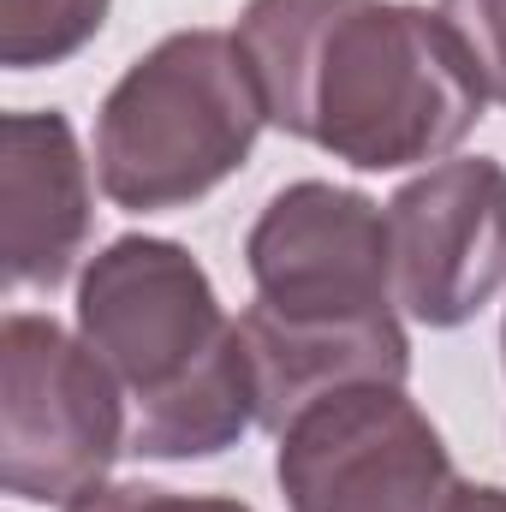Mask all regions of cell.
Instances as JSON below:
<instances>
[{
    "instance_id": "7c38bea8",
    "label": "cell",
    "mask_w": 506,
    "mask_h": 512,
    "mask_svg": "<svg viewBox=\"0 0 506 512\" xmlns=\"http://www.w3.org/2000/svg\"><path fill=\"white\" fill-rule=\"evenodd\" d=\"M66 512H256L233 495H179V489H149V483H96Z\"/></svg>"
},
{
    "instance_id": "5b68a950",
    "label": "cell",
    "mask_w": 506,
    "mask_h": 512,
    "mask_svg": "<svg viewBox=\"0 0 506 512\" xmlns=\"http://www.w3.org/2000/svg\"><path fill=\"white\" fill-rule=\"evenodd\" d=\"M274 441V477L292 512H453L465 489L429 411L387 382L304 405Z\"/></svg>"
},
{
    "instance_id": "9c48e42d",
    "label": "cell",
    "mask_w": 506,
    "mask_h": 512,
    "mask_svg": "<svg viewBox=\"0 0 506 512\" xmlns=\"http://www.w3.org/2000/svg\"><path fill=\"white\" fill-rule=\"evenodd\" d=\"M239 340L251 358V387H256V423L268 435H280L304 405L340 393V387L411 382V340L393 322H280L262 304L239 316Z\"/></svg>"
},
{
    "instance_id": "8992f818",
    "label": "cell",
    "mask_w": 506,
    "mask_h": 512,
    "mask_svg": "<svg viewBox=\"0 0 506 512\" xmlns=\"http://www.w3.org/2000/svg\"><path fill=\"white\" fill-rule=\"evenodd\" d=\"M256 304L280 322H393V251L387 209L328 179L274 191L245 239Z\"/></svg>"
},
{
    "instance_id": "8fae6325",
    "label": "cell",
    "mask_w": 506,
    "mask_h": 512,
    "mask_svg": "<svg viewBox=\"0 0 506 512\" xmlns=\"http://www.w3.org/2000/svg\"><path fill=\"white\" fill-rule=\"evenodd\" d=\"M435 12H441L447 30L465 42L483 96L506 108V0H441Z\"/></svg>"
},
{
    "instance_id": "277c9868",
    "label": "cell",
    "mask_w": 506,
    "mask_h": 512,
    "mask_svg": "<svg viewBox=\"0 0 506 512\" xmlns=\"http://www.w3.org/2000/svg\"><path fill=\"white\" fill-rule=\"evenodd\" d=\"M120 376L54 316L0 322V489L36 507H72L108 483L131 441Z\"/></svg>"
},
{
    "instance_id": "7a4b0ae2",
    "label": "cell",
    "mask_w": 506,
    "mask_h": 512,
    "mask_svg": "<svg viewBox=\"0 0 506 512\" xmlns=\"http://www.w3.org/2000/svg\"><path fill=\"white\" fill-rule=\"evenodd\" d=\"M78 334L131 399L137 459H215L256 423L251 358L215 280L173 239L120 233L78 280Z\"/></svg>"
},
{
    "instance_id": "3957f363",
    "label": "cell",
    "mask_w": 506,
    "mask_h": 512,
    "mask_svg": "<svg viewBox=\"0 0 506 512\" xmlns=\"http://www.w3.org/2000/svg\"><path fill=\"white\" fill-rule=\"evenodd\" d=\"M268 126L233 30H173L137 54L96 114V179L126 215L191 209L251 161Z\"/></svg>"
},
{
    "instance_id": "6da1fadb",
    "label": "cell",
    "mask_w": 506,
    "mask_h": 512,
    "mask_svg": "<svg viewBox=\"0 0 506 512\" xmlns=\"http://www.w3.org/2000/svg\"><path fill=\"white\" fill-rule=\"evenodd\" d=\"M233 36L268 126L358 173L447 161L489 102L447 18L411 0H251Z\"/></svg>"
},
{
    "instance_id": "5bb4252c",
    "label": "cell",
    "mask_w": 506,
    "mask_h": 512,
    "mask_svg": "<svg viewBox=\"0 0 506 512\" xmlns=\"http://www.w3.org/2000/svg\"><path fill=\"white\" fill-rule=\"evenodd\" d=\"M501 352H506V322H501Z\"/></svg>"
},
{
    "instance_id": "ba28073f",
    "label": "cell",
    "mask_w": 506,
    "mask_h": 512,
    "mask_svg": "<svg viewBox=\"0 0 506 512\" xmlns=\"http://www.w3.org/2000/svg\"><path fill=\"white\" fill-rule=\"evenodd\" d=\"M90 161L66 114L0 120V274L12 292H54L90 245Z\"/></svg>"
},
{
    "instance_id": "52a82bcc",
    "label": "cell",
    "mask_w": 506,
    "mask_h": 512,
    "mask_svg": "<svg viewBox=\"0 0 506 512\" xmlns=\"http://www.w3.org/2000/svg\"><path fill=\"white\" fill-rule=\"evenodd\" d=\"M393 298L423 328H465L506 286V167L447 155L387 203Z\"/></svg>"
},
{
    "instance_id": "4fadbf2b",
    "label": "cell",
    "mask_w": 506,
    "mask_h": 512,
    "mask_svg": "<svg viewBox=\"0 0 506 512\" xmlns=\"http://www.w3.org/2000/svg\"><path fill=\"white\" fill-rule=\"evenodd\" d=\"M453 512H506V489H495V483H465Z\"/></svg>"
},
{
    "instance_id": "30bf717a",
    "label": "cell",
    "mask_w": 506,
    "mask_h": 512,
    "mask_svg": "<svg viewBox=\"0 0 506 512\" xmlns=\"http://www.w3.org/2000/svg\"><path fill=\"white\" fill-rule=\"evenodd\" d=\"M114 0H0V66L36 72L90 48Z\"/></svg>"
}]
</instances>
